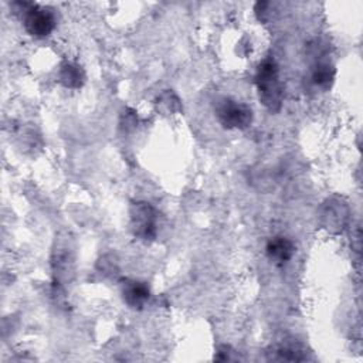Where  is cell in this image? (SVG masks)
<instances>
[{"mask_svg": "<svg viewBox=\"0 0 363 363\" xmlns=\"http://www.w3.org/2000/svg\"><path fill=\"white\" fill-rule=\"evenodd\" d=\"M255 85L261 104L271 112H278L282 106L284 88L279 79V69L274 60H264L255 74Z\"/></svg>", "mask_w": 363, "mask_h": 363, "instance_id": "6da1fadb", "label": "cell"}, {"mask_svg": "<svg viewBox=\"0 0 363 363\" xmlns=\"http://www.w3.org/2000/svg\"><path fill=\"white\" fill-rule=\"evenodd\" d=\"M157 211L143 200L132 201L129 206V227L132 234L142 241H152L157 235Z\"/></svg>", "mask_w": 363, "mask_h": 363, "instance_id": "7a4b0ae2", "label": "cell"}, {"mask_svg": "<svg viewBox=\"0 0 363 363\" xmlns=\"http://www.w3.org/2000/svg\"><path fill=\"white\" fill-rule=\"evenodd\" d=\"M214 112L220 125L227 129H245L252 122V109L247 104L228 96L216 101Z\"/></svg>", "mask_w": 363, "mask_h": 363, "instance_id": "3957f363", "label": "cell"}, {"mask_svg": "<svg viewBox=\"0 0 363 363\" xmlns=\"http://www.w3.org/2000/svg\"><path fill=\"white\" fill-rule=\"evenodd\" d=\"M320 224L330 233H342L350 220L349 204L340 197L328 199L319 210Z\"/></svg>", "mask_w": 363, "mask_h": 363, "instance_id": "277c9868", "label": "cell"}, {"mask_svg": "<svg viewBox=\"0 0 363 363\" xmlns=\"http://www.w3.org/2000/svg\"><path fill=\"white\" fill-rule=\"evenodd\" d=\"M23 14H24V18H23L24 28L33 37L44 38L50 35L55 28L57 18L54 13L47 7H41L33 3Z\"/></svg>", "mask_w": 363, "mask_h": 363, "instance_id": "5b68a950", "label": "cell"}, {"mask_svg": "<svg viewBox=\"0 0 363 363\" xmlns=\"http://www.w3.org/2000/svg\"><path fill=\"white\" fill-rule=\"evenodd\" d=\"M121 294L123 302L136 311L143 309L150 298L149 285L136 279H123L121 285Z\"/></svg>", "mask_w": 363, "mask_h": 363, "instance_id": "8992f818", "label": "cell"}, {"mask_svg": "<svg viewBox=\"0 0 363 363\" xmlns=\"http://www.w3.org/2000/svg\"><path fill=\"white\" fill-rule=\"evenodd\" d=\"M265 254L268 259L277 265V267H284L291 261V258L295 254V245L294 242L282 235L272 237L267 245H265Z\"/></svg>", "mask_w": 363, "mask_h": 363, "instance_id": "52a82bcc", "label": "cell"}, {"mask_svg": "<svg viewBox=\"0 0 363 363\" xmlns=\"http://www.w3.org/2000/svg\"><path fill=\"white\" fill-rule=\"evenodd\" d=\"M85 71L82 69L81 65L71 62V61H65L60 65L58 69V81L65 86V88H71V89H77L81 88L85 82Z\"/></svg>", "mask_w": 363, "mask_h": 363, "instance_id": "ba28073f", "label": "cell"}, {"mask_svg": "<svg viewBox=\"0 0 363 363\" xmlns=\"http://www.w3.org/2000/svg\"><path fill=\"white\" fill-rule=\"evenodd\" d=\"M335 79V68L328 62H318L311 72V82L319 89L330 88Z\"/></svg>", "mask_w": 363, "mask_h": 363, "instance_id": "9c48e42d", "label": "cell"}, {"mask_svg": "<svg viewBox=\"0 0 363 363\" xmlns=\"http://www.w3.org/2000/svg\"><path fill=\"white\" fill-rule=\"evenodd\" d=\"M155 105H156V109L160 111L163 115H173L182 111V101L176 95V92H173L172 89L162 91L156 96Z\"/></svg>", "mask_w": 363, "mask_h": 363, "instance_id": "30bf717a", "label": "cell"}, {"mask_svg": "<svg viewBox=\"0 0 363 363\" xmlns=\"http://www.w3.org/2000/svg\"><path fill=\"white\" fill-rule=\"evenodd\" d=\"M271 359L274 360H303V352H301L298 347L294 346H279L271 352Z\"/></svg>", "mask_w": 363, "mask_h": 363, "instance_id": "8fae6325", "label": "cell"}, {"mask_svg": "<svg viewBox=\"0 0 363 363\" xmlns=\"http://www.w3.org/2000/svg\"><path fill=\"white\" fill-rule=\"evenodd\" d=\"M138 125V116H136V112L130 108H126L123 111V113L121 115V128L126 132L129 130H133Z\"/></svg>", "mask_w": 363, "mask_h": 363, "instance_id": "7c38bea8", "label": "cell"}, {"mask_svg": "<svg viewBox=\"0 0 363 363\" xmlns=\"http://www.w3.org/2000/svg\"><path fill=\"white\" fill-rule=\"evenodd\" d=\"M233 353H234V350L231 349V346H228V345H221V346L217 349V353H216L214 359H216V360H220V362L233 360V359H235V357L233 356Z\"/></svg>", "mask_w": 363, "mask_h": 363, "instance_id": "4fadbf2b", "label": "cell"}]
</instances>
